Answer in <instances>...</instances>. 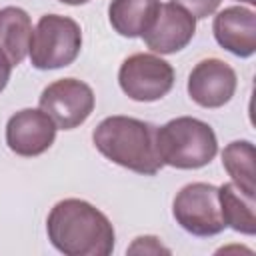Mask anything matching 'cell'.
I'll use <instances>...</instances> for the list:
<instances>
[{"label":"cell","mask_w":256,"mask_h":256,"mask_svg":"<svg viewBox=\"0 0 256 256\" xmlns=\"http://www.w3.org/2000/svg\"><path fill=\"white\" fill-rule=\"evenodd\" d=\"M236 72L220 58L200 60L188 76V96L202 108H220L236 92Z\"/></svg>","instance_id":"obj_9"},{"label":"cell","mask_w":256,"mask_h":256,"mask_svg":"<svg viewBox=\"0 0 256 256\" xmlns=\"http://www.w3.org/2000/svg\"><path fill=\"white\" fill-rule=\"evenodd\" d=\"M96 150L110 162L154 176L164 164L156 148V126L132 116H108L92 132Z\"/></svg>","instance_id":"obj_2"},{"label":"cell","mask_w":256,"mask_h":256,"mask_svg":"<svg viewBox=\"0 0 256 256\" xmlns=\"http://www.w3.org/2000/svg\"><path fill=\"white\" fill-rule=\"evenodd\" d=\"M130 254H160V252H170L168 248H164L160 244V240L156 236H138L132 246L128 248Z\"/></svg>","instance_id":"obj_17"},{"label":"cell","mask_w":256,"mask_h":256,"mask_svg":"<svg viewBox=\"0 0 256 256\" xmlns=\"http://www.w3.org/2000/svg\"><path fill=\"white\" fill-rule=\"evenodd\" d=\"M58 126L42 108H24L8 118L6 144L18 156H40L56 140Z\"/></svg>","instance_id":"obj_8"},{"label":"cell","mask_w":256,"mask_h":256,"mask_svg":"<svg viewBox=\"0 0 256 256\" xmlns=\"http://www.w3.org/2000/svg\"><path fill=\"white\" fill-rule=\"evenodd\" d=\"M196 34V18L184 8L166 2L160 4L152 26L142 34L144 44L156 54H176L190 44Z\"/></svg>","instance_id":"obj_10"},{"label":"cell","mask_w":256,"mask_h":256,"mask_svg":"<svg viewBox=\"0 0 256 256\" xmlns=\"http://www.w3.org/2000/svg\"><path fill=\"white\" fill-rule=\"evenodd\" d=\"M238 2H246V4H256V0H238Z\"/></svg>","instance_id":"obj_20"},{"label":"cell","mask_w":256,"mask_h":256,"mask_svg":"<svg viewBox=\"0 0 256 256\" xmlns=\"http://www.w3.org/2000/svg\"><path fill=\"white\" fill-rule=\"evenodd\" d=\"M122 92L136 102H156L174 86V68L156 54H132L118 70Z\"/></svg>","instance_id":"obj_6"},{"label":"cell","mask_w":256,"mask_h":256,"mask_svg":"<svg viewBox=\"0 0 256 256\" xmlns=\"http://www.w3.org/2000/svg\"><path fill=\"white\" fill-rule=\"evenodd\" d=\"M82 48L80 24L68 16L44 14L30 40V62L38 70H58L70 66Z\"/></svg>","instance_id":"obj_4"},{"label":"cell","mask_w":256,"mask_h":256,"mask_svg":"<svg viewBox=\"0 0 256 256\" xmlns=\"http://www.w3.org/2000/svg\"><path fill=\"white\" fill-rule=\"evenodd\" d=\"M212 32L216 42L238 58L256 52V14L244 6H228L214 16Z\"/></svg>","instance_id":"obj_11"},{"label":"cell","mask_w":256,"mask_h":256,"mask_svg":"<svg viewBox=\"0 0 256 256\" xmlns=\"http://www.w3.org/2000/svg\"><path fill=\"white\" fill-rule=\"evenodd\" d=\"M58 2L68 4V6H80V4H86V2H90V0H58Z\"/></svg>","instance_id":"obj_19"},{"label":"cell","mask_w":256,"mask_h":256,"mask_svg":"<svg viewBox=\"0 0 256 256\" xmlns=\"http://www.w3.org/2000/svg\"><path fill=\"white\" fill-rule=\"evenodd\" d=\"M160 0H112L108 20L124 38H140L156 20Z\"/></svg>","instance_id":"obj_13"},{"label":"cell","mask_w":256,"mask_h":256,"mask_svg":"<svg viewBox=\"0 0 256 256\" xmlns=\"http://www.w3.org/2000/svg\"><path fill=\"white\" fill-rule=\"evenodd\" d=\"M40 108L62 130L78 128L94 110L92 88L76 78H60L48 84L40 94Z\"/></svg>","instance_id":"obj_7"},{"label":"cell","mask_w":256,"mask_h":256,"mask_svg":"<svg viewBox=\"0 0 256 256\" xmlns=\"http://www.w3.org/2000/svg\"><path fill=\"white\" fill-rule=\"evenodd\" d=\"M170 2L176 4V6H180V8H184L196 20H202V18L212 16L218 10V6H220L222 0H170Z\"/></svg>","instance_id":"obj_16"},{"label":"cell","mask_w":256,"mask_h":256,"mask_svg":"<svg viewBox=\"0 0 256 256\" xmlns=\"http://www.w3.org/2000/svg\"><path fill=\"white\" fill-rule=\"evenodd\" d=\"M10 74H12V64L8 62V58L0 52V92L6 88L8 80H10Z\"/></svg>","instance_id":"obj_18"},{"label":"cell","mask_w":256,"mask_h":256,"mask_svg":"<svg viewBox=\"0 0 256 256\" xmlns=\"http://www.w3.org/2000/svg\"><path fill=\"white\" fill-rule=\"evenodd\" d=\"M172 214L180 228L194 236L208 238L220 234L226 228L220 210L218 188L206 182H192L180 188L172 202Z\"/></svg>","instance_id":"obj_5"},{"label":"cell","mask_w":256,"mask_h":256,"mask_svg":"<svg viewBox=\"0 0 256 256\" xmlns=\"http://www.w3.org/2000/svg\"><path fill=\"white\" fill-rule=\"evenodd\" d=\"M46 232L52 246L66 256H108L116 240L108 216L80 198L56 202L46 218Z\"/></svg>","instance_id":"obj_1"},{"label":"cell","mask_w":256,"mask_h":256,"mask_svg":"<svg viewBox=\"0 0 256 256\" xmlns=\"http://www.w3.org/2000/svg\"><path fill=\"white\" fill-rule=\"evenodd\" d=\"M156 148L164 166L196 170L214 160L218 140L210 124L192 116H178L156 128Z\"/></svg>","instance_id":"obj_3"},{"label":"cell","mask_w":256,"mask_h":256,"mask_svg":"<svg viewBox=\"0 0 256 256\" xmlns=\"http://www.w3.org/2000/svg\"><path fill=\"white\" fill-rule=\"evenodd\" d=\"M220 210L226 228L240 234H256V214H254V194H246L234 182H226L218 188Z\"/></svg>","instance_id":"obj_14"},{"label":"cell","mask_w":256,"mask_h":256,"mask_svg":"<svg viewBox=\"0 0 256 256\" xmlns=\"http://www.w3.org/2000/svg\"><path fill=\"white\" fill-rule=\"evenodd\" d=\"M222 166L232 182L246 194L256 196L254 184V144L250 140H234L222 150Z\"/></svg>","instance_id":"obj_15"},{"label":"cell","mask_w":256,"mask_h":256,"mask_svg":"<svg viewBox=\"0 0 256 256\" xmlns=\"http://www.w3.org/2000/svg\"><path fill=\"white\" fill-rule=\"evenodd\" d=\"M32 20L26 10L6 6L0 10V52L12 66H18L30 50Z\"/></svg>","instance_id":"obj_12"}]
</instances>
